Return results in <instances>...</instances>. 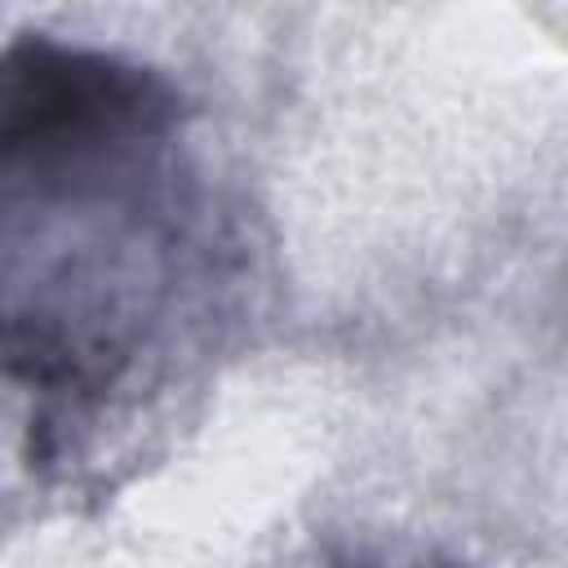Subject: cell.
I'll return each mask as SVG.
<instances>
[{
	"instance_id": "obj_1",
	"label": "cell",
	"mask_w": 568,
	"mask_h": 568,
	"mask_svg": "<svg viewBox=\"0 0 568 568\" xmlns=\"http://www.w3.org/2000/svg\"><path fill=\"white\" fill-rule=\"evenodd\" d=\"M173 89L115 53L22 36L0 49V178L142 142L173 124Z\"/></svg>"
}]
</instances>
